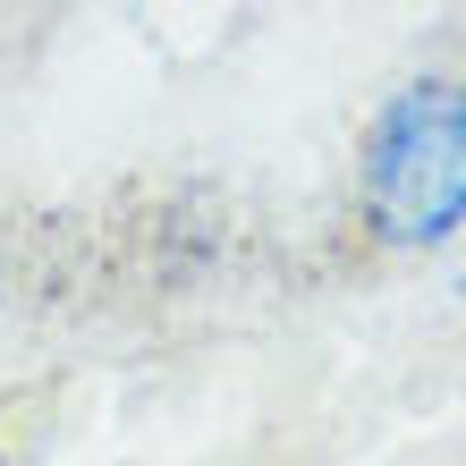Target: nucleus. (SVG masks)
I'll return each mask as SVG.
<instances>
[{"instance_id":"1","label":"nucleus","mask_w":466,"mask_h":466,"mask_svg":"<svg viewBox=\"0 0 466 466\" xmlns=\"http://www.w3.org/2000/svg\"><path fill=\"white\" fill-rule=\"evenodd\" d=\"M356 229L381 255H432L466 229V86L416 76L356 136Z\"/></svg>"}]
</instances>
